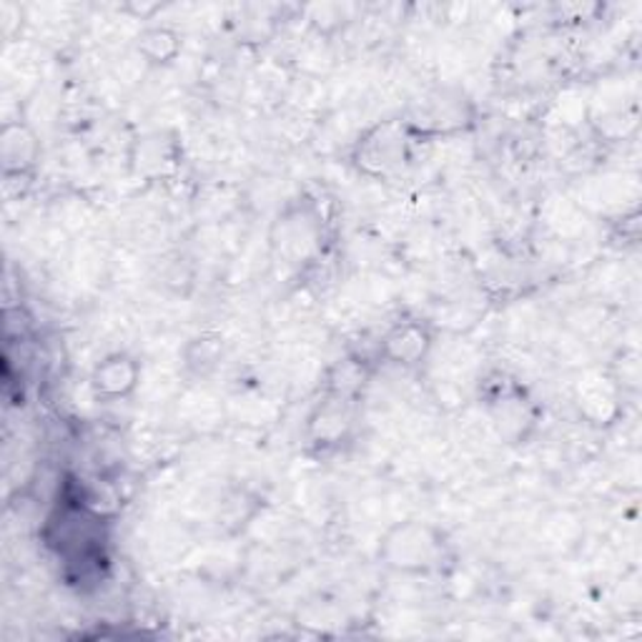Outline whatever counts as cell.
<instances>
[{
    "instance_id": "obj_2",
    "label": "cell",
    "mask_w": 642,
    "mask_h": 642,
    "mask_svg": "<svg viewBox=\"0 0 642 642\" xmlns=\"http://www.w3.org/2000/svg\"><path fill=\"white\" fill-rule=\"evenodd\" d=\"M141 377L139 361L129 357V354H111L100 365L93 369L91 384L98 396L106 400H123L133 390H136Z\"/></svg>"
},
{
    "instance_id": "obj_3",
    "label": "cell",
    "mask_w": 642,
    "mask_h": 642,
    "mask_svg": "<svg viewBox=\"0 0 642 642\" xmlns=\"http://www.w3.org/2000/svg\"><path fill=\"white\" fill-rule=\"evenodd\" d=\"M0 156H3L5 176L28 171L38 158L36 136L23 126H5L3 139H0Z\"/></svg>"
},
{
    "instance_id": "obj_5",
    "label": "cell",
    "mask_w": 642,
    "mask_h": 642,
    "mask_svg": "<svg viewBox=\"0 0 642 642\" xmlns=\"http://www.w3.org/2000/svg\"><path fill=\"white\" fill-rule=\"evenodd\" d=\"M141 40H143V44H141L143 54H146L151 61H156V63H158V48H160V56H164V61H168V58H174L176 50H179V44H176L174 33L160 31V28L148 31Z\"/></svg>"
},
{
    "instance_id": "obj_4",
    "label": "cell",
    "mask_w": 642,
    "mask_h": 642,
    "mask_svg": "<svg viewBox=\"0 0 642 642\" xmlns=\"http://www.w3.org/2000/svg\"><path fill=\"white\" fill-rule=\"evenodd\" d=\"M429 334L419 324L396 326L394 332L384 340V354L396 365H417L429 352Z\"/></svg>"
},
{
    "instance_id": "obj_1",
    "label": "cell",
    "mask_w": 642,
    "mask_h": 642,
    "mask_svg": "<svg viewBox=\"0 0 642 642\" xmlns=\"http://www.w3.org/2000/svg\"><path fill=\"white\" fill-rule=\"evenodd\" d=\"M444 552L447 545L439 530L414 520L394 527L379 547V557H382L387 568L414 574L437 570L444 560Z\"/></svg>"
}]
</instances>
